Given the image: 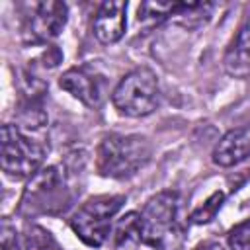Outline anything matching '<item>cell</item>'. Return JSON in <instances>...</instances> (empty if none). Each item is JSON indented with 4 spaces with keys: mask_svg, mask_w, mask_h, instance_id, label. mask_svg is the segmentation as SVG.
<instances>
[{
    "mask_svg": "<svg viewBox=\"0 0 250 250\" xmlns=\"http://www.w3.org/2000/svg\"><path fill=\"white\" fill-rule=\"evenodd\" d=\"M45 152V145L25 137L16 125L2 127V170L6 176L16 180L35 176Z\"/></svg>",
    "mask_w": 250,
    "mask_h": 250,
    "instance_id": "cell-6",
    "label": "cell"
},
{
    "mask_svg": "<svg viewBox=\"0 0 250 250\" xmlns=\"http://www.w3.org/2000/svg\"><path fill=\"white\" fill-rule=\"evenodd\" d=\"M127 4L119 0L102 2L94 16V35L102 43H115L125 33Z\"/></svg>",
    "mask_w": 250,
    "mask_h": 250,
    "instance_id": "cell-8",
    "label": "cell"
},
{
    "mask_svg": "<svg viewBox=\"0 0 250 250\" xmlns=\"http://www.w3.org/2000/svg\"><path fill=\"white\" fill-rule=\"evenodd\" d=\"M150 158V145L141 135H107L98 146L96 168L105 178L135 176Z\"/></svg>",
    "mask_w": 250,
    "mask_h": 250,
    "instance_id": "cell-2",
    "label": "cell"
},
{
    "mask_svg": "<svg viewBox=\"0 0 250 250\" xmlns=\"http://www.w3.org/2000/svg\"><path fill=\"white\" fill-rule=\"evenodd\" d=\"M139 242H141V215L131 211L123 215L115 227V248L129 250Z\"/></svg>",
    "mask_w": 250,
    "mask_h": 250,
    "instance_id": "cell-12",
    "label": "cell"
},
{
    "mask_svg": "<svg viewBox=\"0 0 250 250\" xmlns=\"http://www.w3.org/2000/svg\"><path fill=\"white\" fill-rule=\"evenodd\" d=\"M223 201H225V193H223V191L211 193V195L205 199L203 205H199L197 209L191 211L189 221H191L193 225H205V223H209L211 219H215V215H217V211L221 209Z\"/></svg>",
    "mask_w": 250,
    "mask_h": 250,
    "instance_id": "cell-15",
    "label": "cell"
},
{
    "mask_svg": "<svg viewBox=\"0 0 250 250\" xmlns=\"http://www.w3.org/2000/svg\"><path fill=\"white\" fill-rule=\"evenodd\" d=\"M193 250H225L219 242H203V244H199V246H195Z\"/></svg>",
    "mask_w": 250,
    "mask_h": 250,
    "instance_id": "cell-18",
    "label": "cell"
},
{
    "mask_svg": "<svg viewBox=\"0 0 250 250\" xmlns=\"http://www.w3.org/2000/svg\"><path fill=\"white\" fill-rule=\"evenodd\" d=\"M59 86L72 94L76 100H80L88 107H98L102 104V88L98 78L86 70V68H68L61 80Z\"/></svg>",
    "mask_w": 250,
    "mask_h": 250,
    "instance_id": "cell-9",
    "label": "cell"
},
{
    "mask_svg": "<svg viewBox=\"0 0 250 250\" xmlns=\"http://www.w3.org/2000/svg\"><path fill=\"white\" fill-rule=\"evenodd\" d=\"M225 66L234 76L250 74V18H246L238 29V35L225 57Z\"/></svg>",
    "mask_w": 250,
    "mask_h": 250,
    "instance_id": "cell-11",
    "label": "cell"
},
{
    "mask_svg": "<svg viewBox=\"0 0 250 250\" xmlns=\"http://www.w3.org/2000/svg\"><path fill=\"white\" fill-rule=\"evenodd\" d=\"M229 246L232 250H250V219L238 223L229 232Z\"/></svg>",
    "mask_w": 250,
    "mask_h": 250,
    "instance_id": "cell-16",
    "label": "cell"
},
{
    "mask_svg": "<svg viewBox=\"0 0 250 250\" xmlns=\"http://www.w3.org/2000/svg\"><path fill=\"white\" fill-rule=\"evenodd\" d=\"M0 250H21V240L16 232V227H12V223L8 219H2Z\"/></svg>",
    "mask_w": 250,
    "mask_h": 250,
    "instance_id": "cell-17",
    "label": "cell"
},
{
    "mask_svg": "<svg viewBox=\"0 0 250 250\" xmlns=\"http://www.w3.org/2000/svg\"><path fill=\"white\" fill-rule=\"evenodd\" d=\"M125 203L123 195H96L84 201L70 217V227L76 236L88 246H102L109 236L111 217Z\"/></svg>",
    "mask_w": 250,
    "mask_h": 250,
    "instance_id": "cell-5",
    "label": "cell"
},
{
    "mask_svg": "<svg viewBox=\"0 0 250 250\" xmlns=\"http://www.w3.org/2000/svg\"><path fill=\"white\" fill-rule=\"evenodd\" d=\"M21 250H61L57 240L43 227L31 225L21 234Z\"/></svg>",
    "mask_w": 250,
    "mask_h": 250,
    "instance_id": "cell-14",
    "label": "cell"
},
{
    "mask_svg": "<svg viewBox=\"0 0 250 250\" xmlns=\"http://www.w3.org/2000/svg\"><path fill=\"white\" fill-rule=\"evenodd\" d=\"M186 227L180 219V195L160 191L150 197L141 213V242L154 250H180Z\"/></svg>",
    "mask_w": 250,
    "mask_h": 250,
    "instance_id": "cell-1",
    "label": "cell"
},
{
    "mask_svg": "<svg viewBox=\"0 0 250 250\" xmlns=\"http://www.w3.org/2000/svg\"><path fill=\"white\" fill-rule=\"evenodd\" d=\"M160 100L158 78L150 68H135L127 72L111 94L115 109L129 117H143L156 109Z\"/></svg>",
    "mask_w": 250,
    "mask_h": 250,
    "instance_id": "cell-4",
    "label": "cell"
},
{
    "mask_svg": "<svg viewBox=\"0 0 250 250\" xmlns=\"http://www.w3.org/2000/svg\"><path fill=\"white\" fill-rule=\"evenodd\" d=\"M178 10V2H143L139 6V23L156 25L172 18Z\"/></svg>",
    "mask_w": 250,
    "mask_h": 250,
    "instance_id": "cell-13",
    "label": "cell"
},
{
    "mask_svg": "<svg viewBox=\"0 0 250 250\" xmlns=\"http://www.w3.org/2000/svg\"><path fill=\"white\" fill-rule=\"evenodd\" d=\"M70 205V191L55 166L39 170L31 176L29 184L25 186L18 213L21 217H37V215H59L66 211Z\"/></svg>",
    "mask_w": 250,
    "mask_h": 250,
    "instance_id": "cell-3",
    "label": "cell"
},
{
    "mask_svg": "<svg viewBox=\"0 0 250 250\" xmlns=\"http://www.w3.org/2000/svg\"><path fill=\"white\" fill-rule=\"evenodd\" d=\"M250 156V129H230L213 148V162L229 168Z\"/></svg>",
    "mask_w": 250,
    "mask_h": 250,
    "instance_id": "cell-10",
    "label": "cell"
},
{
    "mask_svg": "<svg viewBox=\"0 0 250 250\" xmlns=\"http://www.w3.org/2000/svg\"><path fill=\"white\" fill-rule=\"evenodd\" d=\"M66 4L62 2H39L33 6L25 23V33L31 41H49L57 37L66 23Z\"/></svg>",
    "mask_w": 250,
    "mask_h": 250,
    "instance_id": "cell-7",
    "label": "cell"
}]
</instances>
